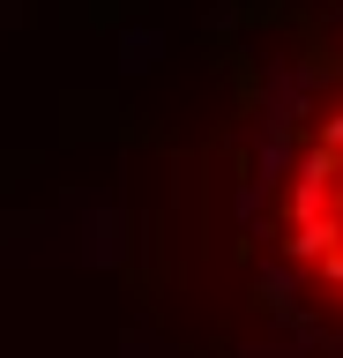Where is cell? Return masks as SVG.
Segmentation results:
<instances>
[{
    "label": "cell",
    "instance_id": "6da1fadb",
    "mask_svg": "<svg viewBox=\"0 0 343 358\" xmlns=\"http://www.w3.org/2000/svg\"><path fill=\"white\" fill-rule=\"evenodd\" d=\"M291 157H284V217H276V246H284V276L291 291L314 276L321 299L343 313V105L328 112H298Z\"/></svg>",
    "mask_w": 343,
    "mask_h": 358
}]
</instances>
